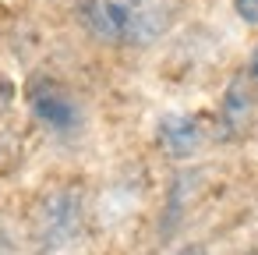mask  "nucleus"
Returning a JSON list of instances; mask_svg holds the SVG:
<instances>
[{"instance_id": "obj_1", "label": "nucleus", "mask_w": 258, "mask_h": 255, "mask_svg": "<svg viewBox=\"0 0 258 255\" xmlns=\"http://www.w3.org/2000/svg\"><path fill=\"white\" fill-rule=\"evenodd\" d=\"M184 0H78V25L103 46H156L180 18Z\"/></svg>"}, {"instance_id": "obj_2", "label": "nucleus", "mask_w": 258, "mask_h": 255, "mask_svg": "<svg viewBox=\"0 0 258 255\" xmlns=\"http://www.w3.org/2000/svg\"><path fill=\"white\" fill-rule=\"evenodd\" d=\"M85 230V198L78 188L57 184L43 191L29 213V241L36 255H71Z\"/></svg>"}, {"instance_id": "obj_3", "label": "nucleus", "mask_w": 258, "mask_h": 255, "mask_svg": "<svg viewBox=\"0 0 258 255\" xmlns=\"http://www.w3.org/2000/svg\"><path fill=\"white\" fill-rule=\"evenodd\" d=\"M25 103H29V114L36 117V124L57 138H71L85 124V107H82L78 92L46 71H36L25 82Z\"/></svg>"}, {"instance_id": "obj_4", "label": "nucleus", "mask_w": 258, "mask_h": 255, "mask_svg": "<svg viewBox=\"0 0 258 255\" xmlns=\"http://www.w3.org/2000/svg\"><path fill=\"white\" fill-rule=\"evenodd\" d=\"M209 142V128L202 117L195 114H163L156 121V145L170 156V160H191L205 149Z\"/></svg>"}, {"instance_id": "obj_5", "label": "nucleus", "mask_w": 258, "mask_h": 255, "mask_svg": "<svg viewBox=\"0 0 258 255\" xmlns=\"http://www.w3.org/2000/svg\"><path fill=\"white\" fill-rule=\"evenodd\" d=\"M254 107H258V99H254V92H251V85H247V78H244V71L226 85V92H223V99H219V114H216V128H219V135L223 138H240V135H247V128L254 124Z\"/></svg>"}, {"instance_id": "obj_6", "label": "nucleus", "mask_w": 258, "mask_h": 255, "mask_svg": "<svg viewBox=\"0 0 258 255\" xmlns=\"http://www.w3.org/2000/svg\"><path fill=\"white\" fill-rule=\"evenodd\" d=\"M233 11H237V18L244 25L258 29V0H233Z\"/></svg>"}, {"instance_id": "obj_7", "label": "nucleus", "mask_w": 258, "mask_h": 255, "mask_svg": "<svg viewBox=\"0 0 258 255\" xmlns=\"http://www.w3.org/2000/svg\"><path fill=\"white\" fill-rule=\"evenodd\" d=\"M244 78H247V85H251V92H254V99H258V43H254V50H251V57H247Z\"/></svg>"}, {"instance_id": "obj_8", "label": "nucleus", "mask_w": 258, "mask_h": 255, "mask_svg": "<svg viewBox=\"0 0 258 255\" xmlns=\"http://www.w3.org/2000/svg\"><path fill=\"white\" fill-rule=\"evenodd\" d=\"M0 255H18V248H15V237H11L8 230H0Z\"/></svg>"}, {"instance_id": "obj_9", "label": "nucleus", "mask_w": 258, "mask_h": 255, "mask_svg": "<svg viewBox=\"0 0 258 255\" xmlns=\"http://www.w3.org/2000/svg\"><path fill=\"white\" fill-rule=\"evenodd\" d=\"M173 255H209V251H205V244H184V248H177Z\"/></svg>"}]
</instances>
